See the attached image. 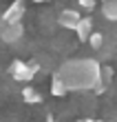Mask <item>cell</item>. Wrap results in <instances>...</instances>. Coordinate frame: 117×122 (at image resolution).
Wrapping results in <instances>:
<instances>
[{"instance_id": "obj_1", "label": "cell", "mask_w": 117, "mask_h": 122, "mask_svg": "<svg viewBox=\"0 0 117 122\" xmlns=\"http://www.w3.org/2000/svg\"><path fill=\"white\" fill-rule=\"evenodd\" d=\"M69 91H95L102 84V64L89 58L66 60L57 69Z\"/></svg>"}, {"instance_id": "obj_2", "label": "cell", "mask_w": 117, "mask_h": 122, "mask_svg": "<svg viewBox=\"0 0 117 122\" xmlns=\"http://www.w3.org/2000/svg\"><path fill=\"white\" fill-rule=\"evenodd\" d=\"M38 71H40L38 60H29V62H24V60H13L11 67H9V73H11V78L16 82H31L33 76L38 73Z\"/></svg>"}, {"instance_id": "obj_3", "label": "cell", "mask_w": 117, "mask_h": 122, "mask_svg": "<svg viewBox=\"0 0 117 122\" xmlns=\"http://www.w3.org/2000/svg\"><path fill=\"white\" fill-rule=\"evenodd\" d=\"M24 13H27V5H24V0H13V2L5 9L2 18H5V22H7V25H20V20H22Z\"/></svg>"}, {"instance_id": "obj_4", "label": "cell", "mask_w": 117, "mask_h": 122, "mask_svg": "<svg viewBox=\"0 0 117 122\" xmlns=\"http://www.w3.org/2000/svg\"><path fill=\"white\" fill-rule=\"evenodd\" d=\"M80 20H82V16H80V11H75V9H62L57 13V25L64 27V29H71V31H75Z\"/></svg>"}, {"instance_id": "obj_5", "label": "cell", "mask_w": 117, "mask_h": 122, "mask_svg": "<svg viewBox=\"0 0 117 122\" xmlns=\"http://www.w3.org/2000/svg\"><path fill=\"white\" fill-rule=\"evenodd\" d=\"M22 36H24V27H22V22H20V25H7L5 31L0 33V40L7 42V45H16L18 40H22Z\"/></svg>"}, {"instance_id": "obj_6", "label": "cell", "mask_w": 117, "mask_h": 122, "mask_svg": "<svg viewBox=\"0 0 117 122\" xmlns=\"http://www.w3.org/2000/svg\"><path fill=\"white\" fill-rule=\"evenodd\" d=\"M75 33L80 42H89V38L93 36V18H82L80 25L75 27Z\"/></svg>"}, {"instance_id": "obj_7", "label": "cell", "mask_w": 117, "mask_h": 122, "mask_svg": "<svg viewBox=\"0 0 117 122\" xmlns=\"http://www.w3.org/2000/svg\"><path fill=\"white\" fill-rule=\"evenodd\" d=\"M51 93H53L55 98H64L69 93V89H66V84H64V80L60 76H57V71L53 73V78H51Z\"/></svg>"}, {"instance_id": "obj_8", "label": "cell", "mask_w": 117, "mask_h": 122, "mask_svg": "<svg viewBox=\"0 0 117 122\" xmlns=\"http://www.w3.org/2000/svg\"><path fill=\"white\" fill-rule=\"evenodd\" d=\"M102 13H104L106 20L117 22V0H108V2H102Z\"/></svg>"}, {"instance_id": "obj_9", "label": "cell", "mask_w": 117, "mask_h": 122, "mask_svg": "<svg viewBox=\"0 0 117 122\" xmlns=\"http://www.w3.org/2000/svg\"><path fill=\"white\" fill-rule=\"evenodd\" d=\"M22 100L27 104H38V102H42V96L31 87V84H27V87L22 89Z\"/></svg>"}, {"instance_id": "obj_10", "label": "cell", "mask_w": 117, "mask_h": 122, "mask_svg": "<svg viewBox=\"0 0 117 122\" xmlns=\"http://www.w3.org/2000/svg\"><path fill=\"white\" fill-rule=\"evenodd\" d=\"M89 45H91V49L99 51V49L104 47V33H102V31H93V36L89 38Z\"/></svg>"}, {"instance_id": "obj_11", "label": "cell", "mask_w": 117, "mask_h": 122, "mask_svg": "<svg viewBox=\"0 0 117 122\" xmlns=\"http://www.w3.org/2000/svg\"><path fill=\"white\" fill-rule=\"evenodd\" d=\"M77 2H80V7H82V9L93 11V9H95V5H97V0H77Z\"/></svg>"}, {"instance_id": "obj_12", "label": "cell", "mask_w": 117, "mask_h": 122, "mask_svg": "<svg viewBox=\"0 0 117 122\" xmlns=\"http://www.w3.org/2000/svg\"><path fill=\"white\" fill-rule=\"evenodd\" d=\"M75 122H99V120H95V118H82V120H75Z\"/></svg>"}, {"instance_id": "obj_13", "label": "cell", "mask_w": 117, "mask_h": 122, "mask_svg": "<svg viewBox=\"0 0 117 122\" xmlns=\"http://www.w3.org/2000/svg\"><path fill=\"white\" fill-rule=\"evenodd\" d=\"M5 27H7V22H5V18H2V16H0V33H2V31H5Z\"/></svg>"}, {"instance_id": "obj_14", "label": "cell", "mask_w": 117, "mask_h": 122, "mask_svg": "<svg viewBox=\"0 0 117 122\" xmlns=\"http://www.w3.org/2000/svg\"><path fill=\"white\" fill-rule=\"evenodd\" d=\"M33 2H47V0H33Z\"/></svg>"}, {"instance_id": "obj_15", "label": "cell", "mask_w": 117, "mask_h": 122, "mask_svg": "<svg viewBox=\"0 0 117 122\" xmlns=\"http://www.w3.org/2000/svg\"><path fill=\"white\" fill-rule=\"evenodd\" d=\"M102 2H108V0H102Z\"/></svg>"}]
</instances>
